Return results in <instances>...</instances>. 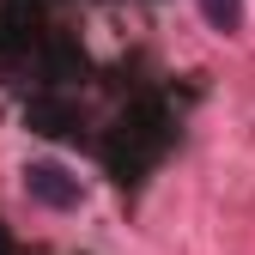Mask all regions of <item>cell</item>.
Returning <instances> with one entry per match:
<instances>
[{
	"mask_svg": "<svg viewBox=\"0 0 255 255\" xmlns=\"http://www.w3.org/2000/svg\"><path fill=\"white\" fill-rule=\"evenodd\" d=\"M170 140H176V116L164 110V98H134L116 116V128L98 140V152H104V164H110L116 182H140L158 158L170 152Z\"/></svg>",
	"mask_w": 255,
	"mask_h": 255,
	"instance_id": "1",
	"label": "cell"
},
{
	"mask_svg": "<svg viewBox=\"0 0 255 255\" xmlns=\"http://www.w3.org/2000/svg\"><path fill=\"white\" fill-rule=\"evenodd\" d=\"M24 195L55 207V213H67V207H79V176H67L61 164H49V158H37V164H24Z\"/></svg>",
	"mask_w": 255,
	"mask_h": 255,
	"instance_id": "2",
	"label": "cell"
},
{
	"mask_svg": "<svg viewBox=\"0 0 255 255\" xmlns=\"http://www.w3.org/2000/svg\"><path fill=\"white\" fill-rule=\"evenodd\" d=\"M24 122L37 128V134H55V140H79V128H85V122H79V110H73L67 98H49V91L24 104Z\"/></svg>",
	"mask_w": 255,
	"mask_h": 255,
	"instance_id": "3",
	"label": "cell"
},
{
	"mask_svg": "<svg viewBox=\"0 0 255 255\" xmlns=\"http://www.w3.org/2000/svg\"><path fill=\"white\" fill-rule=\"evenodd\" d=\"M201 18H207L213 30H225V37H231V30L243 24V0H201Z\"/></svg>",
	"mask_w": 255,
	"mask_h": 255,
	"instance_id": "4",
	"label": "cell"
},
{
	"mask_svg": "<svg viewBox=\"0 0 255 255\" xmlns=\"http://www.w3.org/2000/svg\"><path fill=\"white\" fill-rule=\"evenodd\" d=\"M0 255H12V243H6V231H0Z\"/></svg>",
	"mask_w": 255,
	"mask_h": 255,
	"instance_id": "5",
	"label": "cell"
}]
</instances>
